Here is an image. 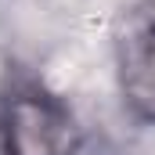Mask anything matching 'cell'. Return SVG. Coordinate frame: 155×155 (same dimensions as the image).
<instances>
[{
  "label": "cell",
  "instance_id": "6da1fadb",
  "mask_svg": "<svg viewBox=\"0 0 155 155\" xmlns=\"http://www.w3.org/2000/svg\"><path fill=\"white\" fill-rule=\"evenodd\" d=\"M11 155H79L83 134L72 108L43 87H18L4 101Z\"/></svg>",
  "mask_w": 155,
  "mask_h": 155
},
{
  "label": "cell",
  "instance_id": "7a4b0ae2",
  "mask_svg": "<svg viewBox=\"0 0 155 155\" xmlns=\"http://www.w3.org/2000/svg\"><path fill=\"white\" fill-rule=\"evenodd\" d=\"M119 94L126 112L141 123H155V18L126 29L116 51Z\"/></svg>",
  "mask_w": 155,
  "mask_h": 155
},
{
  "label": "cell",
  "instance_id": "3957f363",
  "mask_svg": "<svg viewBox=\"0 0 155 155\" xmlns=\"http://www.w3.org/2000/svg\"><path fill=\"white\" fill-rule=\"evenodd\" d=\"M0 155H11V141H7V126L0 119Z\"/></svg>",
  "mask_w": 155,
  "mask_h": 155
},
{
  "label": "cell",
  "instance_id": "277c9868",
  "mask_svg": "<svg viewBox=\"0 0 155 155\" xmlns=\"http://www.w3.org/2000/svg\"><path fill=\"white\" fill-rule=\"evenodd\" d=\"M144 4H148V7H152V15H155V0H144Z\"/></svg>",
  "mask_w": 155,
  "mask_h": 155
}]
</instances>
